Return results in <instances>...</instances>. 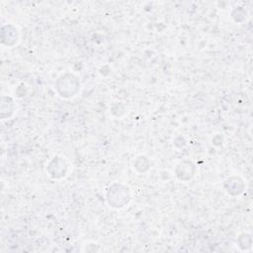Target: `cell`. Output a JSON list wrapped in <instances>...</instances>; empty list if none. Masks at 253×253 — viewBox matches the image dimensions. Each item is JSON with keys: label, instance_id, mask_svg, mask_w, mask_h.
I'll return each mask as SVG.
<instances>
[{"label": "cell", "instance_id": "obj_1", "mask_svg": "<svg viewBox=\"0 0 253 253\" xmlns=\"http://www.w3.org/2000/svg\"><path fill=\"white\" fill-rule=\"evenodd\" d=\"M116 188L111 187L109 189L108 192V203L111 205V207L114 208H122L125 207L126 204H127L128 200H129V195H128V191L127 188L124 187L123 185L120 186V191H119V195H118V188H117V184L115 185Z\"/></svg>", "mask_w": 253, "mask_h": 253}]
</instances>
